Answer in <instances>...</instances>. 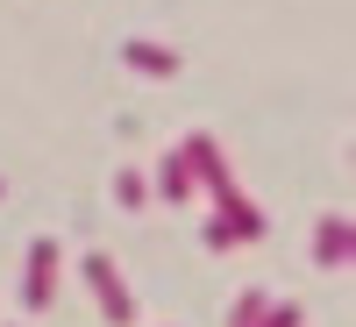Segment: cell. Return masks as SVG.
<instances>
[{"label": "cell", "mask_w": 356, "mask_h": 327, "mask_svg": "<svg viewBox=\"0 0 356 327\" xmlns=\"http://www.w3.org/2000/svg\"><path fill=\"white\" fill-rule=\"evenodd\" d=\"M264 235V206L243 192H214V221H207V249H235V242H257Z\"/></svg>", "instance_id": "1"}, {"label": "cell", "mask_w": 356, "mask_h": 327, "mask_svg": "<svg viewBox=\"0 0 356 327\" xmlns=\"http://www.w3.org/2000/svg\"><path fill=\"white\" fill-rule=\"evenodd\" d=\"M86 285H93V299H100V313H107V327H136V299H129V285H122V271H114V256H86Z\"/></svg>", "instance_id": "2"}, {"label": "cell", "mask_w": 356, "mask_h": 327, "mask_svg": "<svg viewBox=\"0 0 356 327\" xmlns=\"http://www.w3.org/2000/svg\"><path fill=\"white\" fill-rule=\"evenodd\" d=\"M50 299H57V242L36 235V242H29V271H22V306L43 313Z\"/></svg>", "instance_id": "3"}, {"label": "cell", "mask_w": 356, "mask_h": 327, "mask_svg": "<svg viewBox=\"0 0 356 327\" xmlns=\"http://www.w3.org/2000/svg\"><path fill=\"white\" fill-rule=\"evenodd\" d=\"M178 157H186V171H193L200 192H228V185H235V178H228V157H221L214 135H186V142H178Z\"/></svg>", "instance_id": "4"}, {"label": "cell", "mask_w": 356, "mask_h": 327, "mask_svg": "<svg viewBox=\"0 0 356 327\" xmlns=\"http://www.w3.org/2000/svg\"><path fill=\"white\" fill-rule=\"evenodd\" d=\"M349 249H356L349 214H321V221H314V263H321V271H342V263H349Z\"/></svg>", "instance_id": "5"}, {"label": "cell", "mask_w": 356, "mask_h": 327, "mask_svg": "<svg viewBox=\"0 0 356 327\" xmlns=\"http://www.w3.org/2000/svg\"><path fill=\"white\" fill-rule=\"evenodd\" d=\"M122 57H129V72H143V78H171L178 72V50L171 43H150V36H129Z\"/></svg>", "instance_id": "6"}, {"label": "cell", "mask_w": 356, "mask_h": 327, "mask_svg": "<svg viewBox=\"0 0 356 327\" xmlns=\"http://www.w3.org/2000/svg\"><path fill=\"white\" fill-rule=\"evenodd\" d=\"M157 192H164V206H178V199H193V192H200V185H193V171H186V157H178V150H171V157L157 164Z\"/></svg>", "instance_id": "7"}, {"label": "cell", "mask_w": 356, "mask_h": 327, "mask_svg": "<svg viewBox=\"0 0 356 327\" xmlns=\"http://www.w3.org/2000/svg\"><path fill=\"white\" fill-rule=\"evenodd\" d=\"M264 306H271V292H243V299L228 306V327H257V320H264Z\"/></svg>", "instance_id": "8"}, {"label": "cell", "mask_w": 356, "mask_h": 327, "mask_svg": "<svg viewBox=\"0 0 356 327\" xmlns=\"http://www.w3.org/2000/svg\"><path fill=\"white\" fill-rule=\"evenodd\" d=\"M114 199H122V206H143V199H150V178H143V171H114Z\"/></svg>", "instance_id": "9"}, {"label": "cell", "mask_w": 356, "mask_h": 327, "mask_svg": "<svg viewBox=\"0 0 356 327\" xmlns=\"http://www.w3.org/2000/svg\"><path fill=\"white\" fill-rule=\"evenodd\" d=\"M300 320H307V313H300V306H292V299H285V306L271 299V306H264V320H257V327H300Z\"/></svg>", "instance_id": "10"}]
</instances>
